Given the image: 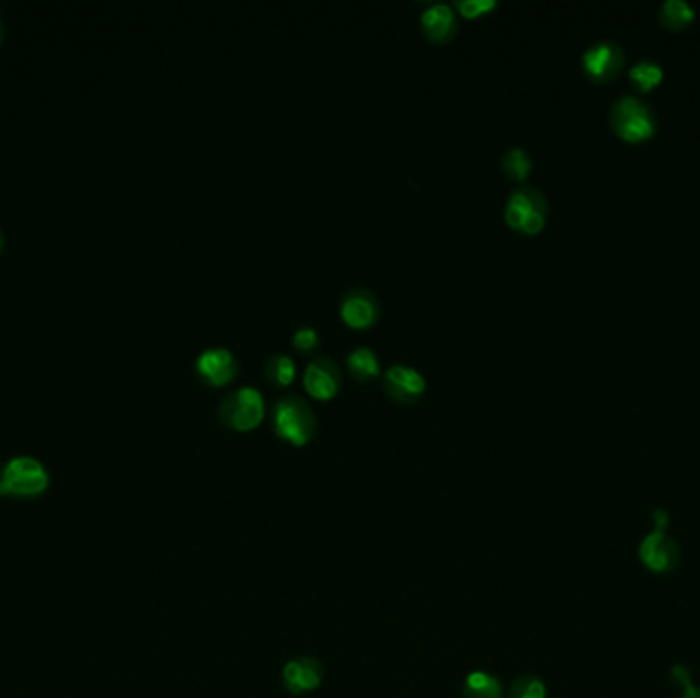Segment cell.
Masks as SVG:
<instances>
[{
    "mask_svg": "<svg viewBox=\"0 0 700 698\" xmlns=\"http://www.w3.org/2000/svg\"><path fill=\"white\" fill-rule=\"evenodd\" d=\"M273 430L279 439L303 447L308 445L318 432V418L312 406L299 396H285L273 408Z\"/></svg>",
    "mask_w": 700,
    "mask_h": 698,
    "instance_id": "1",
    "label": "cell"
},
{
    "mask_svg": "<svg viewBox=\"0 0 700 698\" xmlns=\"http://www.w3.org/2000/svg\"><path fill=\"white\" fill-rule=\"evenodd\" d=\"M678 672L682 674L680 684L684 686L682 698H700V686H692V684H690V680H688V674H686L682 668H678Z\"/></svg>",
    "mask_w": 700,
    "mask_h": 698,
    "instance_id": "23",
    "label": "cell"
},
{
    "mask_svg": "<svg viewBox=\"0 0 700 698\" xmlns=\"http://www.w3.org/2000/svg\"><path fill=\"white\" fill-rule=\"evenodd\" d=\"M195 369L201 381L213 387H222L234 381L238 375V359L226 346H209L197 357Z\"/></svg>",
    "mask_w": 700,
    "mask_h": 698,
    "instance_id": "7",
    "label": "cell"
},
{
    "mask_svg": "<svg viewBox=\"0 0 700 698\" xmlns=\"http://www.w3.org/2000/svg\"><path fill=\"white\" fill-rule=\"evenodd\" d=\"M623 62H625L623 50L617 46V43H610V41L596 43V46L588 48L582 56L584 72L596 82H606L610 78H615L621 72Z\"/></svg>",
    "mask_w": 700,
    "mask_h": 698,
    "instance_id": "11",
    "label": "cell"
},
{
    "mask_svg": "<svg viewBox=\"0 0 700 698\" xmlns=\"http://www.w3.org/2000/svg\"><path fill=\"white\" fill-rule=\"evenodd\" d=\"M3 244H5V238H3V232H0V250H3Z\"/></svg>",
    "mask_w": 700,
    "mask_h": 698,
    "instance_id": "25",
    "label": "cell"
},
{
    "mask_svg": "<svg viewBox=\"0 0 700 698\" xmlns=\"http://www.w3.org/2000/svg\"><path fill=\"white\" fill-rule=\"evenodd\" d=\"M322 678L324 668L314 658H297L287 662L283 668V686L295 696L316 690L322 684Z\"/></svg>",
    "mask_w": 700,
    "mask_h": 698,
    "instance_id": "12",
    "label": "cell"
},
{
    "mask_svg": "<svg viewBox=\"0 0 700 698\" xmlns=\"http://www.w3.org/2000/svg\"><path fill=\"white\" fill-rule=\"evenodd\" d=\"M533 168V160L531 156L527 154V150H522V148H510L504 152L502 156V170L508 179L512 181H527L529 177V172Z\"/></svg>",
    "mask_w": 700,
    "mask_h": 698,
    "instance_id": "17",
    "label": "cell"
},
{
    "mask_svg": "<svg viewBox=\"0 0 700 698\" xmlns=\"http://www.w3.org/2000/svg\"><path fill=\"white\" fill-rule=\"evenodd\" d=\"M320 344V334L312 326H301L293 334V346L301 353H314Z\"/></svg>",
    "mask_w": 700,
    "mask_h": 698,
    "instance_id": "21",
    "label": "cell"
},
{
    "mask_svg": "<svg viewBox=\"0 0 700 698\" xmlns=\"http://www.w3.org/2000/svg\"><path fill=\"white\" fill-rule=\"evenodd\" d=\"M383 389L393 402L414 404L426 391V379L410 365H391L383 375Z\"/></svg>",
    "mask_w": 700,
    "mask_h": 698,
    "instance_id": "9",
    "label": "cell"
},
{
    "mask_svg": "<svg viewBox=\"0 0 700 698\" xmlns=\"http://www.w3.org/2000/svg\"><path fill=\"white\" fill-rule=\"evenodd\" d=\"M662 76H664V72L655 62H639V64H635L631 68V80L635 82L637 89L643 91V93L651 91L653 86H658Z\"/></svg>",
    "mask_w": 700,
    "mask_h": 698,
    "instance_id": "19",
    "label": "cell"
},
{
    "mask_svg": "<svg viewBox=\"0 0 700 698\" xmlns=\"http://www.w3.org/2000/svg\"><path fill=\"white\" fill-rule=\"evenodd\" d=\"M265 414H267L265 398H262V394L256 387H250V385L230 391L228 396H224L220 406H217V416H220L222 424L238 432L254 430L262 420H265Z\"/></svg>",
    "mask_w": 700,
    "mask_h": 698,
    "instance_id": "3",
    "label": "cell"
},
{
    "mask_svg": "<svg viewBox=\"0 0 700 698\" xmlns=\"http://www.w3.org/2000/svg\"><path fill=\"white\" fill-rule=\"evenodd\" d=\"M500 680L488 672H471L463 684V698H502Z\"/></svg>",
    "mask_w": 700,
    "mask_h": 698,
    "instance_id": "15",
    "label": "cell"
},
{
    "mask_svg": "<svg viewBox=\"0 0 700 698\" xmlns=\"http://www.w3.org/2000/svg\"><path fill=\"white\" fill-rule=\"evenodd\" d=\"M346 363H348L350 373H353V377L359 381H369V379H375L381 375L379 357L369 346H359V348H355V351H350Z\"/></svg>",
    "mask_w": 700,
    "mask_h": 698,
    "instance_id": "14",
    "label": "cell"
},
{
    "mask_svg": "<svg viewBox=\"0 0 700 698\" xmlns=\"http://www.w3.org/2000/svg\"><path fill=\"white\" fill-rule=\"evenodd\" d=\"M342 383V371L330 357H316L303 371V387L316 400H332Z\"/></svg>",
    "mask_w": 700,
    "mask_h": 698,
    "instance_id": "10",
    "label": "cell"
},
{
    "mask_svg": "<svg viewBox=\"0 0 700 698\" xmlns=\"http://www.w3.org/2000/svg\"><path fill=\"white\" fill-rule=\"evenodd\" d=\"M420 25L424 35L434 43H447L457 33V17L453 7L447 3L430 5L420 17Z\"/></svg>",
    "mask_w": 700,
    "mask_h": 698,
    "instance_id": "13",
    "label": "cell"
},
{
    "mask_svg": "<svg viewBox=\"0 0 700 698\" xmlns=\"http://www.w3.org/2000/svg\"><path fill=\"white\" fill-rule=\"evenodd\" d=\"M547 209V199L537 187L522 185L510 193L504 217L512 230L539 234L547 222Z\"/></svg>",
    "mask_w": 700,
    "mask_h": 698,
    "instance_id": "4",
    "label": "cell"
},
{
    "mask_svg": "<svg viewBox=\"0 0 700 698\" xmlns=\"http://www.w3.org/2000/svg\"><path fill=\"white\" fill-rule=\"evenodd\" d=\"M381 316V305L373 291L369 289H350L340 301V318L346 326L365 330L371 328Z\"/></svg>",
    "mask_w": 700,
    "mask_h": 698,
    "instance_id": "8",
    "label": "cell"
},
{
    "mask_svg": "<svg viewBox=\"0 0 700 698\" xmlns=\"http://www.w3.org/2000/svg\"><path fill=\"white\" fill-rule=\"evenodd\" d=\"M50 486L48 469L35 457H13L0 473V496L35 498Z\"/></svg>",
    "mask_w": 700,
    "mask_h": 698,
    "instance_id": "2",
    "label": "cell"
},
{
    "mask_svg": "<svg viewBox=\"0 0 700 698\" xmlns=\"http://www.w3.org/2000/svg\"><path fill=\"white\" fill-rule=\"evenodd\" d=\"M639 557L647 570L668 574L680 563V547L664 529H655L641 541Z\"/></svg>",
    "mask_w": 700,
    "mask_h": 698,
    "instance_id": "6",
    "label": "cell"
},
{
    "mask_svg": "<svg viewBox=\"0 0 700 698\" xmlns=\"http://www.w3.org/2000/svg\"><path fill=\"white\" fill-rule=\"evenodd\" d=\"M3 41H5V23H3V17H0V46H3Z\"/></svg>",
    "mask_w": 700,
    "mask_h": 698,
    "instance_id": "24",
    "label": "cell"
},
{
    "mask_svg": "<svg viewBox=\"0 0 700 698\" xmlns=\"http://www.w3.org/2000/svg\"><path fill=\"white\" fill-rule=\"evenodd\" d=\"M610 125L627 142H641L653 134V117L645 103L635 97H623L610 109Z\"/></svg>",
    "mask_w": 700,
    "mask_h": 698,
    "instance_id": "5",
    "label": "cell"
},
{
    "mask_svg": "<svg viewBox=\"0 0 700 698\" xmlns=\"http://www.w3.org/2000/svg\"><path fill=\"white\" fill-rule=\"evenodd\" d=\"M297 373L295 361L289 355H271L265 361V377L275 385V387H287L293 383Z\"/></svg>",
    "mask_w": 700,
    "mask_h": 698,
    "instance_id": "16",
    "label": "cell"
},
{
    "mask_svg": "<svg viewBox=\"0 0 700 698\" xmlns=\"http://www.w3.org/2000/svg\"><path fill=\"white\" fill-rule=\"evenodd\" d=\"M694 19V11L684 0H668L660 11V21L668 29H682Z\"/></svg>",
    "mask_w": 700,
    "mask_h": 698,
    "instance_id": "18",
    "label": "cell"
},
{
    "mask_svg": "<svg viewBox=\"0 0 700 698\" xmlns=\"http://www.w3.org/2000/svg\"><path fill=\"white\" fill-rule=\"evenodd\" d=\"M455 7L461 11L463 17L473 19L479 15H486L492 9L498 7V0H457Z\"/></svg>",
    "mask_w": 700,
    "mask_h": 698,
    "instance_id": "22",
    "label": "cell"
},
{
    "mask_svg": "<svg viewBox=\"0 0 700 698\" xmlns=\"http://www.w3.org/2000/svg\"><path fill=\"white\" fill-rule=\"evenodd\" d=\"M547 688L535 676H520L512 682L508 690V698H545Z\"/></svg>",
    "mask_w": 700,
    "mask_h": 698,
    "instance_id": "20",
    "label": "cell"
}]
</instances>
